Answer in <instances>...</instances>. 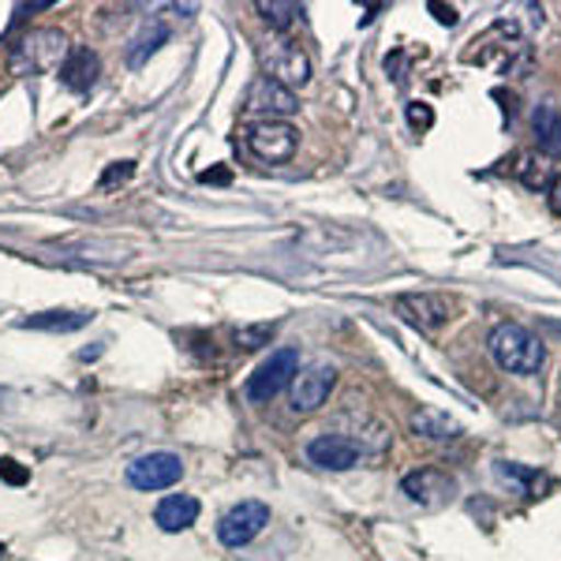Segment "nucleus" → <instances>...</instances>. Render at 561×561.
<instances>
[{"instance_id": "f257e3e1", "label": "nucleus", "mask_w": 561, "mask_h": 561, "mask_svg": "<svg viewBox=\"0 0 561 561\" xmlns=\"http://www.w3.org/2000/svg\"><path fill=\"white\" fill-rule=\"evenodd\" d=\"M465 65L486 68V71L505 76V79H517L531 68V45L520 34L517 23L497 20V23L486 26L483 34H476L472 38V45L465 49Z\"/></svg>"}, {"instance_id": "f03ea898", "label": "nucleus", "mask_w": 561, "mask_h": 561, "mask_svg": "<svg viewBox=\"0 0 561 561\" xmlns=\"http://www.w3.org/2000/svg\"><path fill=\"white\" fill-rule=\"evenodd\" d=\"M486 345H491L494 364L502 370H510V375L531 378V375H539L542 364H547V348H542V341L531 330H524L520 322L494 325V333H491Z\"/></svg>"}, {"instance_id": "7ed1b4c3", "label": "nucleus", "mask_w": 561, "mask_h": 561, "mask_svg": "<svg viewBox=\"0 0 561 561\" xmlns=\"http://www.w3.org/2000/svg\"><path fill=\"white\" fill-rule=\"evenodd\" d=\"M71 45L60 31H31L12 49V71L15 76H42V71H60L68 60Z\"/></svg>"}, {"instance_id": "20e7f679", "label": "nucleus", "mask_w": 561, "mask_h": 561, "mask_svg": "<svg viewBox=\"0 0 561 561\" xmlns=\"http://www.w3.org/2000/svg\"><path fill=\"white\" fill-rule=\"evenodd\" d=\"M296 370H300V352L296 348H277L274 356L262 364L255 375L243 382V397L251 404H270L285 386H293Z\"/></svg>"}, {"instance_id": "39448f33", "label": "nucleus", "mask_w": 561, "mask_h": 561, "mask_svg": "<svg viewBox=\"0 0 561 561\" xmlns=\"http://www.w3.org/2000/svg\"><path fill=\"white\" fill-rule=\"evenodd\" d=\"M262 65H266V79H274L285 90L307 87L311 79V57L293 38H277L262 49Z\"/></svg>"}, {"instance_id": "423d86ee", "label": "nucleus", "mask_w": 561, "mask_h": 561, "mask_svg": "<svg viewBox=\"0 0 561 561\" xmlns=\"http://www.w3.org/2000/svg\"><path fill=\"white\" fill-rule=\"evenodd\" d=\"M397 314L420 333H438L442 325L454 319V300L438 293H404L397 296Z\"/></svg>"}, {"instance_id": "0eeeda50", "label": "nucleus", "mask_w": 561, "mask_h": 561, "mask_svg": "<svg viewBox=\"0 0 561 561\" xmlns=\"http://www.w3.org/2000/svg\"><path fill=\"white\" fill-rule=\"evenodd\" d=\"M296 142H300V131L285 121H259L248 128V147L259 161H270V165H280L296 153Z\"/></svg>"}, {"instance_id": "6e6552de", "label": "nucleus", "mask_w": 561, "mask_h": 561, "mask_svg": "<svg viewBox=\"0 0 561 561\" xmlns=\"http://www.w3.org/2000/svg\"><path fill=\"white\" fill-rule=\"evenodd\" d=\"M266 524H270V505L240 502V505H232V510L225 513L221 524H217V539H221L225 547L240 550V547H248V542L255 539Z\"/></svg>"}, {"instance_id": "1a4fd4ad", "label": "nucleus", "mask_w": 561, "mask_h": 561, "mask_svg": "<svg viewBox=\"0 0 561 561\" xmlns=\"http://www.w3.org/2000/svg\"><path fill=\"white\" fill-rule=\"evenodd\" d=\"M180 476H184V460L176 454H147L128 465V483L135 491H165L180 483Z\"/></svg>"}, {"instance_id": "9d476101", "label": "nucleus", "mask_w": 561, "mask_h": 561, "mask_svg": "<svg viewBox=\"0 0 561 561\" xmlns=\"http://www.w3.org/2000/svg\"><path fill=\"white\" fill-rule=\"evenodd\" d=\"M333 382H337V370L325 367V364H314V367H307V370H296L293 386H288V389H293V412L296 415L319 412L322 404H325V397H330Z\"/></svg>"}, {"instance_id": "9b49d317", "label": "nucleus", "mask_w": 561, "mask_h": 561, "mask_svg": "<svg viewBox=\"0 0 561 561\" xmlns=\"http://www.w3.org/2000/svg\"><path fill=\"white\" fill-rule=\"evenodd\" d=\"M243 108H248L251 116H262V121H277V116H293L300 102H296L293 90H285L274 79L259 76L255 83L248 87V98H243Z\"/></svg>"}, {"instance_id": "f8f14e48", "label": "nucleus", "mask_w": 561, "mask_h": 561, "mask_svg": "<svg viewBox=\"0 0 561 561\" xmlns=\"http://www.w3.org/2000/svg\"><path fill=\"white\" fill-rule=\"evenodd\" d=\"M307 457L314 460L319 468H330V472H345V468H356L364 449L356 446L345 434H322L307 446Z\"/></svg>"}, {"instance_id": "ddd939ff", "label": "nucleus", "mask_w": 561, "mask_h": 561, "mask_svg": "<svg viewBox=\"0 0 561 561\" xmlns=\"http://www.w3.org/2000/svg\"><path fill=\"white\" fill-rule=\"evenodd\" d=\"M98 71H102L98 57L79 45V49L68 53L65 65H60V83H65L68 90H76V94H87V90L98 83Z\"/></svg>"}, {"instance_id": "4468645a", "label": "nucleus", "mask_w": 561, "mask_h": 561, "mask_svg": "<svg viewBox=\"0 0 561 561\" xmlns=\"http://www.w3.org/2000/svg\"><path fill=\"white\" fill-rule=\"evenodd\" d=\"M153 520H158L161 531H184L198 520V497L192 494H169L165 502L153 510Z\"/></svg>"}, {"instance_id": "2eb2a0df", "label": "nucleus", "mask_w": 561, "mask_h": 561, "mask_svg": "<svg viewBox=\"0 0 561 561\" xmlns=\"http://www.w3.org/2000/svg\"><path fill=\"white\" fill-rule=\"evenodd\" d=\"M531 128H536V142L542 158H558L561 161V108L554 102H542L531 116Z\"/></svg>"}, {"instance_id": "dca6fc26", "label": "nucleus", "mask_w": 561, "mask_h": 561, "mask_svg": "<svg viewBox=\"0 0 561 561\" xmlns=\"http://www.w3.org/2000/svg\"><path fill=\"white\" fill-rule=\"evenodd\" d=\"M404 494L420 505H438L442 494H449V479L438 472V468H420V472L404 476Z\"/></svg>"}, {"instance_id": "f3484780", "label": "nucleus", "mask_w": 561, "mask_h": 561, "mask_svg": "<svg viewBox=\"0 0 561 561\" xmlns=\"http://www.w3.org/2000/svg\"><path fill=\"white\" fill-rule=\"evenodd\" d=\"M513 176H517L528 192H547L550 180H554V169H550V161L542 158L539 150H524L517 153V161H513Z\"/></svg>"}, {"instance_id": "a211bd4d", "label": "nucleus", "mask_w": 561, "mask_h": 561, "mask_svg": "<svg viewBox=\"0 0 561 561\" xmlns=\"http://www.w3.org/2000/svg\"><path fill=\"white\" fill-rule=\"evenodd\" d=\"M90 319H94V314H87V311H42V314H31L23 325L26 330H45V333H76V330H83V325H90Z\"/></svg>"}, {"instance_id": "6ab92c4d", "label": "nucleus", "mask_w": 561, "mask_h": 561, "mask_svg": "<svg viewBox=\"0 0 561 561\" xmlns=\"http://www.w3.org/2000/svg\"><path fill=\"white\" fill-rule=\"evenodd\" d=\"M412 431L423 434V438H434V442H449L460 434V423L449 420V415L438 409H420L412 415Z\"/></svg>"}, {"instance_id": "aec40b11", "label": "nucleus", "mask_w": 561, "mask_h": 561, "mask_svg": "<svg viewBox=\"0 0 561 561\" xmlns=\"http://www.w3.org/2000/svg\"><path fill=\"white\" fill-rule=\"evenodd\" d=\"M165 38H169L165 23L142 26V34L131 42V49H128V65H131V68H142V65H147V57H153V53L161 49V42H165Z\"/></svg>"}, {"instance_id": "412c9836", "label": "nucleus", "mask_w": 561, "mask_h": 561, "mask_svg": "<svg viewBox=\"0 0 561 561\" xmlns=\"http://www.w3.org/2000/svg\"><path fill=\"white\" fill-rule=\"evenodd\" d=\"M259 15L266 20L274 31H288L296 20L304 15V4H293V0H259Z\"/></svg>"}, {"instance_id": "4be33fe9", "label": "nucleus", "mask_w": 561, "mask_h": 561, "mask_svg": "<svg viewBox=\"0 0 561 561\" xmlns=\"http://www.w3.org/2000/svg\"><path fill=\"white\" fill-rule=\"evenodd\" d=\"M270 337H274V325H248V330H237L240 348H262Z\"/></svg>"}, {"instance_id": "5701e85b", "label": "nucleus", "mask_w": 561, "mask_h": 561, "mask_svg": "<svg viewBox=\"0 0 561 561\" xmlns=\"http://www.w3.org/2000/svg\"><path fill=\"white\" fill-rule=\"evenodd\" d=\"M409 128L420 131V135L434 128V108L427 102H412L409 105Z\"/></svg>"}, {"instance_id": "b1692460", "label": "nucleus", "mask_w": 561, "mask_h": 561, "mask_svg": "<svg viewBox=\"0 0 561 561\" xmlns=\"http://www.w3.org/2000/svg\"><path fill=\"white\" fill-rule=\"evenodd\" d=\"M131 173H135L131 161H116V165H108L105 173H102L98 187H102V192H108V187H116V184H124V180H131Z\"/></svg>"}, {"instance_id": "393cba45", "label": "nucleus", "mask_w": 561, "mask_h": 561, "mask_svg": "<svg viewBox=\"0 0 561 561\" xmlns=\"http://www.w3.org/2000/svg\"><path fill=\"white\" fill-rule=\"evenodd\" d=\"M0 479H4V483H12V486H23L26 479H31V472H26L15 457H0Z\"/></svg>"}, {"instance_id": "a878e982", "label": "nucleus", "mask_w": 561, "mask_h": 561, "mask_svg": "<svg viewBox=\"0 0 561 561\" xmlns=\"http://www.w3.org/2000/svg\"><path fill=\"white\" fill-rule=\"evenodd\" d=\"M431 15H434V20H438L442 26H457V20H460V12H457V8L454 4H438V0H431Z\"/></svg>"}, {"instance_id": "bb28decb", "label": "nucleus", "mask_w": 561, "mask_h": 561, "mask_svg": "<svg viewBox=\"0 0 561 561\" xmlns=\"http://www.w3.org/2000/svg\"><path fill=\"white\" fill-rule=\"evenodd\" d=\"M547 198H550V210H554L561 217V173L550 180V187H547Z\"/></svg>"}, {"instance_id": "cd10ccee", "label": "nucleus", "mask_w": 561, "mask_h": 561, "mask_svg": "<svg viewBox=\"0 0 561 561\" xmlns=\"http://www.w3.org/2000/svg\"><path fill=\"white\" fill-rule=\"evenodd\" d=\"M232 173L229 169H210V173H203V184H229Z\"/></svg>"}, {"instance_id": "c85d7f7f", "label": "nucleus", "mask_w": 561, "mask_h": 561, "mask_svg": "<svg viewBox=\"0 0 561 561\" xmlns=\"http://www.w3.org/2000/svg\"><path fill=\"white\" fill-rule=\"evenodd\" d=\"M8 554V547H4V542H0V558H4Z\"/></svg>"}]
</instances>
